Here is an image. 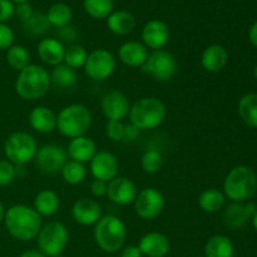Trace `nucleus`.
Segmentation results:
<instances>
[{"mask_svg":"<svg viewBox=\"0 0 257 257\" xmlns=\"http://www.w3.org/2000/svg\"><path fill=\"white\" fill-rule=\"evenodd\" d=\"M142 252L138 248V246H125L123 247L122 252H120V257H142Z\"/></svg>","mask_w":257,"mask_h":257,"instance_id":"49530a36","label":"nucleus"},{"mask_svg":"<svg viewBox=\"0 0 257 257\" xmlns=\"http://www.w3.org/2000/svg\"><path fill=\"white\" fill-rule=\"evenodd\" d=\"M92 113L84 104L73 103L57 114V130L64 137L77 138L85 136L92 125Z\"/></svg>","mask_w":257,"mask_h":257,"instance_id":"39448f33","label":"nucleus"},{"mask_svg":"<svg viewBox=\"0 0 257 257\" xmlns=\"http://www.w3.org/2000/svg\"><path fill=\"white\" fill-rule=\"evenodd\" d=\"M4 217H5V208H4V205H3V202L0 201V223L4 221Z\"/></svg>","mask_w":257,"mask_h":257,"instance_id":"8fccbe9b","label":"nucleus"},{"mask_svg":"<svg viewBox=\"0 0 257 257\" xmlns=\"http://www.w3.org/2000/svg\"><path fill=\"white\" fill-rule=\"evenodd\" d=\"M257 191V176L255 171L245 165L233 167L227 173L223 182V195L232 202H245Z\"/></svg>","mask_w":257,"mask_h":257,"instance_id":"7ed1b4c3","label":"nucleus"},{"mask_svg":"<svg viewBox=\"0 0 257 257\" xmlns=\"http://www.w3.org/2000/svg\"><path fill=\"white\" fill-rule=\"evenodd\" d=\"M50 87V73L38 64L28 65L19 72L15 80V90L18 95L25 100H37L45 97Z\"/></svg>","mask_w":257,"mask_h":257,"instance_id":"f03ea898","label":"nucleus"},{"mask_svg":"<svg viewBox=\"0 0 257 257\" xmlns=\"http://www.w3.org/2000/svg\"><path fill=\"white\" fill-rule=\"evenodd\" d=\"M28 119L30 127L38 133H52L57 130V114L45 105L33 108Z\"/></svg>","mask_w":257,"mask_h":257,"instance_id":"4be33fe9","label":"nucleus"},{"mask_svg":"<svg viewBox=\"0 0 257 257\" xmlns=\"http://www.w3.org/2000/svg\"><path fill=\"white\" fill-rule=\"evenodd\" d=\"M138 190L135 182L127 177H115L108 182L107 197L118 206H127L135 202Z\"/></svg>","mask_w":257,"mask_h":257,"instance_id":"2eb2a0df","label":"nucleus"},{"mask_svg":"<svg viewBox=\"0 0 257 257\" xmlns=\"http://www.w3.org/2000/svg\"><path fill=\"white\" fill-rule=\"evenodd\" d=\"M37 53L43 63L50 67H57L63 64L65 47L57 38H44L38 44Z\"/></svg>","mask_w":257,"mask_h":257,"instance_id":"6ab92c4d","label":"nucleus"},{"mask_svg":"<svg viewBox=\"0 0 257 257\" xmlns=\"http://www.w3.org/2000/svg\"><path fill=\"white\" fill-rule=\"evenodd\" d=\"M138 248L143 256L166 257L171 250V242L165 233L148 232L141 237Z\"/></svg>","mask_w":257,"mask_h":257,"instance_id":"a211bd4d","label":"nucleus"},{"mask_svg":"<svg viewBox=\"0 0 257 257\" xmlns=\"http://www.w3.org/2000/svg\"><path fill=\"white\" fill-rule=\"evenodd\" d=\"M59 38L60 42H74L77 39V30H75L74 27H70V25H67V27H63L59 29Z\"/></svg>","mask_w":257,"mask_h":257,"instance_id":"c03bdc74","label":"nucleus"},{"mask_svg":"<svg viewBox=\"0 0 257 257\" xmlns=\"http://www.w3.org/2000/svg\"><path fill=\"white\" fill-rule=\"evenodd\" d=\"M15 5L12 0H0V23H5L14 15Z\"/></svg>","mask_w":257,"mask_h":257,"instance_id":"79ce46f5","label":"nucleus"},{"mask_svg":"<svg viewBox=\"0 0 257 257\" xmlns=\"http://www.w3.org/2000/svg\"><path fill=\"white\" fill-rule=\"evenodd\" d=\"M142 72L158 82H168L177 73V60L168 50H155L142 65Z\"/></svg>","mask_w":257,"mask_h":257,"instance_id":"1a4fd4ad","label":"nucleus"},{"mask_svg":"<svg viewBox=\"0 0 257 257\" xmlns=\"http://www.w3.org/2000/svg\"><path fill=\"white\" fill-rule=\"evenodd\" d=\"M60 206L59 196L53 190H43L35 196L34 208L42 217H52L58 212Z\"/></svg>","mask_w":257,"mask_h":257,"instance_id":"393cba45","label":"nucleus"},{"mask_svg":"<svg viewBox=\"0 0 257 257\" xmlns=\"http://www.w3.org/2000/svg\"><path fill=\"white\" fill-rule=\"evenodd\" d=\"M60 173L65 183L70 186H77L80 185L87 177V168L83 163L70 160L65 163Z\"/></svg>","mask_w":257,"mask_h":257,"instance_id":"473e14b6","label":"nucleus"},{"mask_svg":"<svg viewBox=\"0 0 257 257\" xmlns=\"http://www.w3.org/2000/svg\"><path fill=\"white\" fill-rule=\"evenodd\" d=\"M127 238V228L119 217L113 215L102 216L94 225V240L100 250L114 253L122 250Z\"/></svg>","mask_w":257,"mask_h":257,"instance_id":"20e7f679","label":"nucleus"},{"mask_svg":"<svg viewBox=\"0 0 257 257\" xmlns=\"http://www.w3.org/2000/svg\"><path fill=\"white\" fill-rule=\"evenodd\" d=\"M38 238L39 251L47 257H57L63 253L68 245L69 232L64 223L59 221H52L42 226Z\"/></svg>","mask_w":257,"mask_h":257,"instance_id":"0eeeda50","label":"nucleus"},{"mask_svg":"<svg viewBox=\"0 0 257 257\" xmlns=\"http://www.w3.org/2000/svg\"><path fill=\"white\" fill-rule=\"evenodd\" d=\"M167 115V108L161 99L156 97H145L131 105V123L140 131L153 130L162 124Z\"/></svg>","mask_w":257,"mask_h":257,"instance_id":"423d86ee","label":"nucleus"},{"mask_svg":"<svg viewBox=\"0 0 257 257\" xmlns=\"http://www.w3.org/2000/svg\"><path fill=\"white\" fill-rule=\"evenodd\" d=\"M203 251V257H233L235 255L232 241L225 235L211 236L206 242Z\"/></svg>","mask_w":257,"mask_h":257,"instance_id":"a878e982","label":"nucleus"},{"mask_svg":"<svg viewBox=\"0 0 257 257\" xmlns=\"http://www.w3.org/2000/svg\"><path fill=\"white\" fill-rule=\"evenodd\" d=\"M142 40L147 49H163L170 40V28L160 19L150 20L142 29Z\"/></svg>","mask_w":257,"mask_h":257,"instance_id":"dca6fc26","label":"nucleus"},{"mask_svg":"<svg viewBox=\"0 0 257 257\" xmlns=\"http://www.w3.org/2000/svg\"><path fill=\"white\" fill-rule=\"evenodd\" d=\"M253 77H255L256 79H257V65H256L255 68H253Z\"/></svg>","mask_w":257,"mask_h":257,"instance_id":"864d4df0","label":"nucleus"},{"mask_svg":"<svg viewBox=\"0 0 257 257\" xmlns=\"http://www.w3.org/2000/svg\"><path fill=\"white\" fill-rule=\"evenodd\" d=\"M163 166V156L158 150H148L141 157V167L146 173H157Z\"/></svg>","mask_w":257,"mask_h":257,"instance_id":"e433bc0d","label":"nucleus"},{"mask_svg":"<svg viewBox=\"0 0 257 257\" xmlns=\"http://www.w3.org/2000/svg\"><path fill=\"white\" fill-rule=\"evenodd\" d=\"M228 62V53L220 44L208 45L201 55V65L208 73H218L226 67Z\"/></svg>","mask_w":257,"mask_h":257,"instance_id":"5701e85b","label":"nucleus"},{"mask_svg":"<svg viewBox=\"0 0 257 257\" xmlns=\"http://www.w3.org/2000/svg\"><path fill=\"white\" fill-rule=\"evenodd\" d=\"M238 114L245 124L257 128V94L248 93L238 102Z\"/></svg>","mask_w":257,"mask_h":257,"instance_id":"c85d7f7f","label":"nucleus"},{"mask_svg":"<svg viewBox=\"0 0 257 257\" xmlns=\"http://www.w3.org/2000/svg\"><path fill=\"white\" fill-rule=\"evenodd\" d=\"M107 27L113 34L127 35L135 30L136 18L127 10H117L107 18Z\"/></svg>","mask_w":257,"mask_h":257,"instance_id":"b1692460","label":"nucleus"},{"mask_svg":"<svg viewBox=\"0 0 257 257\" xmlns=\"http://www.w3.org/2000/svg\"><path fill=\"white\" fill-rule=\"evenodd\" d=\"M50 82H52V85L60 89H69L77 84V73L68 65L59 64L54 67L53 72L50 73Z\"/></svg>","mask_w":257,"mask_h":257,"instance_id":"cd10ccee","label":"nucleus"},{"mask_svg":"<svg viewBox=\"0 0 257 257\" xmlns=\"http://www.w3.org/2000/svg\"><path fill=\"white\" fill-rule=\"evenodd\" d=\"M83 68H84L85 74L90 79L95 82H103L114 73L115 58L107 49L99 48L88 54Z\"/></svg>","mask_w":257,"mask_h":257,"instance_id":"9d476101","label":"nucleus"},{"mask_svg":"<svg viewBox=\"0 0 257 257\" xmlns=\"http://www.w3.org/2000/svg\"><path fill=\"white\" fill-rule=\"evenodd\" d=\"M125 124L122 120H108L105 124V135L113 142H122L124 140Z\"/></svg>","mask_w":257,"mask_h":257,"instance_id":"4c0bfd02","label":"nucleus"},{"mask_svg":"<svg viewBox=\"0 0 257 257\" xmlns=\"http://www.w3.org/2000/svg\"><path fill=\"white\" fill-rule=\"evenodd\" d=\"M195 257H203V256H195Z\"/></svg>","mask_w":257,"mask_h":257,"instance_id":"6e6d98bb","label":"nucleus"},{"mask_svg":"<svg viewBox=\"0 0 257 257\" xmlns=\"http://www.w3.org/2000/svg\"><path fill=\"white\" fill-rule=\"evenodd\" d=\"M140 132H141V131L138 130L136 125H133L132 123H130V124H125L124 140H123V141H130V142H132V141H135L136 138L140 136Z\"/></svg>","mask_w":257,"mask_h":257,"instance_id":"a18cd8bd","label":"nucleus"},{"mask_svg":"<svg viewBox=\"0 0 257 257\" xmlns=\"http://www.w3.org/2000/svg\"><path fill=\"white\" fill-rule=\"evenodd\" d=\"M223 222L231 228H240L246 225L250 218L245 211V205L241 202H232L223 211Z\"/></svg>","mask_w":257,"mask_h":257,"instance_id":"7c9ffc66","label":"nucleus"},{"mask_svg":"<svg viewBox=\"0 0 257 257\" xmlns=\"http://www.w3.org/2000/svg\"><path fill=\"white\" fill-rule=\"evenodd\" d=\"M148 49L143 43L131 42L123 43L118 49V58L124 65L131 68H138L145 64L148 58Z\"/></svg>","mask_w":257,"mask_h":257,"instance_id":"412c9836","label":"nucleus"},{"mask_svg":"<svg viewBox=\"0 0 257 257\" xmlns=\"http://www.w3.org/2000/svg\"><path fill=\"white\" fill-rule=\"evenodd\" d=\"M35 162L39 170L47 175H55L68 162L67 150L58 145H44L38 148Z\"/></svg>","mask_w":257,"mask_h":257,"instance_id":"f8f14e48","label":"nucleus"},{"mask_svg":"<svg viewBox=\"0 0 257 257\" xmlns=\"http://www.w3.org/2000/svg\"><path fill=\"white\" fill-rule=\"evenodd\" d=\"M19 257H47L45 255H43L39 250H28L25 252H23Z\"/></svg>","mask_w":257,"mask_h":257,"instance_id":"09e8293b","label":"nucleus"},{"mask_svg":"<svg viewBox=\"0 0 257 257\" xmlns=\"http://www.w3.org/2000/svg\"><path fill=\"white\" fill-rule=\"evenodd\" d=\"M33 14H34V10H33V7L29 3H20V4L15 5L14 15H17L22 20V23L27 22Z\"/></svg>","mask_w":257,"mask_h":257,"instance_id":"a19ab883","label":"nucleus"},{"mask_svg":"<svg viewBox=\"0 0 257 257\" xmlns=\"http://www.w3.org/2000/svg\"><path fill=\"white\" fill-rule=\"evenodd\" d=\"M135 211L142 220H155L165 208V197L156 187H146L140 191L135 200Z\"/></svg>","mask_w":257,"mask_h":257,"instance_id":"9b49d317","label":"nucleus"},{"mask_svg":"<svg viewBox=\"0 0 257 257\" xmlns=\"http://www.w3.org/2000/svg\"><path fill=\"white\" fill-rule=\"evenodd\" d=\"M37 152V141L28 132H14L5 141L4 153L8 161L15 166H25L32 162Z\"/></svg>","mask_w":257,"mask_h":257,"instance_id":"6e6552de","label":"nucleus"},{"mask_svg":"<svg viewBox=\"0 0 257 257\" xmlns=\"http://www.w3.org/2000/svg\"><path fill=\"white\" fill-rule=\"evenodd\" d=\"M226 197L217 188H207L198 196V207L206 213L218 212L225 206Z\"/></svg>","mask_w":257,"mask_h":257,"instance_id":"bb28decb","label":"nucleus"},{"mask_svg":"<svg viewBox=\"0 0 257 257\" xmlns=\"http://www.w3.org/2000/svg\"><path fill=\"white\" fill-rule=\"evenodd\" d=\"M100 109L108 120H123L130 114L131 104L119 90H109L100 99Z\"/></svg>","mask_w":257,"mask_h":257,"instance_id":"ddd939ff","label":"nucleus"},{"mask_svg":"<svg viewBox=\"0 0 257 257\" xmlns=\"http://www.w3.org/2000/svg\"><path fill=\"white\" fill-rule=\"evenodd\" d=\"M72 217L78 225L93 226L102 217V207L90 198H80L73 205Z\"/></svg>","mask_w":257,"mask_h":257,"instance_id":"f3484780","label":"nucleus"},{"mask_svg":"<svg viewBox=\"0 0 257 257\" xmlns=\"http://www.w3.org/2000/svg\"><path fill=\"white\" fill-rule=\"evenodd\" d=\"M88 52L85 48L80 44H72L70 47L65 48V54L63 64L68 65L72 69H78V68H83L87 60Z\"/></svg>","mask_w":257,"mask_h":257,"instance_id":"f704fd0d","label":"nucleus"},{"mask_svg":"<svg viewBox=\"0 0 257 257\" xmlns=\"http://www.w3.org/2000/svg\"><path fill=\"white\" fill-rule=\"evenodd\" d=\"M14 43V32L9 25L0 23V50L9 49Z\"/></svg>","mask_w":257,"mask_h":257,"instance_id":"ea45409f","label":"nucleus"},{"mask_svg":"<svg viewBox=\"0 0 257 257\" xmlns=\"http://www.w3.org/2000/svg\"><path fill=\"white\" fill-rule=\"evenodd\" d=\"M50 24L47 19V15L42 13H35L27 20L23 23V29L27 34L37 37V35H43L49 30Z\"/></svg>","mask_w":257,"mask_h":257,"instance_id":"c9c22d12","label":"nucleus"},{"mask_svg":"<svg viewBox=\"0 0 257 257\" xmlns=\"http://www.w3.org/2000/svg\"><path fill=\"white\" fill-rule=\"evenodd\" d=\"M15 177V165L8 160H0V187L10 185Z\"/></svg>","mask_w":257,"mask_h":257,"instance_id":"58836bf2","label":"nucleus"},{"mask_svg":"<svg viewBox=\"0 0 257 257\" xmlns=\"http://www.w3.org/2000/svg\"><path fill=\"white\" fill-rule=\"evenodd\" d=\"M107 186L108 183L104 181L94 180L90 183V192L94 197H103L107 195Z\"/></svg>","mask_w":257,"mask_h":257,"instance_id":"37998d69","label":"nucleus"},{"mask_svg":"<svg viewBox=\"0 0 257 257\" xmlns=\"http://www.w3.org/2000/svg\"><path fill=\"white\" fill-rule=\"evenodd\" d=\"M5 227L15 240L32 241L42 228V216L27 205H14L5 211Z\"/></svg>","mask_w":257,"mask_h":257,"instance_id":"f257e3e1","label":"nucleus"},{"mask_svg":"<svg viewBox=\"0 0 257 257\" xmlns=\"http://www.w3.org/2000/svg\"><path fill=\"white\" fill-rule=\"evenodd\" d=\"M118 160L108 151H98L89 162V170L94 180L109 182L118 176Z\"/></svg>","mask_w":257,"mask_h":257,"instance_id":"4468645a","label":"nucleus"},{"mask_svg":"<svg viewBox=\"0 0 257 257\" xmlns=\"http://www.w3.org/2000/svg\"><path fill=\"white\" fill-rule=\"evenodd\" d=\"M248 39H250L251 44L257 48V20L251 25L250 30H248Z\"/></svg>","mask_w":257,"mask_h":257,"instance_id":"de8ad7c7","label":"nucleus"},{"mask_svg":"<svg viewBox=\"0 0 257 257\" xmlns=\"http://www.w3.org/2000/svg\"><path fill=\"white\" fill-rule=\"evenodd\" d=\"M113 0H83L85 13L93 19H107L113 13Z\"/></svg>","mask_w":257,"mask_h":257,"instance_id":"72a5a7b5","label":"nucleus"},{"mask_svg":"<svg viewBox=\"0 0 257 257\" xmlns=\"http://www.w3.org/2000/svg\"><path fill=\"white\" fill-rule=\"evenodd\" d=\"M57 257H64V256H62V255H60V256H57Z\"/></svg>","mask_w":257,"mask_h":257,"instance_id":"5fc2aeb1","label":"nucleus"},{"mask_svg":"<svg viewBox=\"0 0 257 257\" xmlns=\"http://www.w3.org/2000/svg\"><path fill=\"white\" fill-rule=\"evenodd\" d=\"M252 225H253V227H255V230L257 231V212H256V215L252 217Z\"/></svg>","mask_w":257,"mask_h":257,"instance_id":"3c124183","label":"nucleus"},{"mask_svg":"<svg viewBox=\"0 0 257 257\" xmlns=\"http://www.w3.org/2000/svg\"><path fill=\"white\" fill-rule=\"evenodd\" d=\"M97 145L93 138L82 136L70 140L67 147V155L72 161L85 165L90 162L94 155L97 153Z\"/></svg>","mask_w":257,"mask_h":257,"instance_id":"aec40b11","label":"nucleus"},{"mask_svg":"<svg viewBox=\"0 0 257 257\" xmlns=\"http://www.w3.org/2000/svg\"><path fill=\"white\" fill-rule=\"evenodd\" d=\"M7 62L17 72H22L23 69L30 64V54L28 49L23 45L13 44L7 50Z\"/></svg>","mask_w":257,"mask_h":257,"instance_id":"2f4dec72","label":"nucleus"},{"mask_svg":"<svg viewBox=\"0 0 257 257\" xmlns=\"http://www.w3.org/2000/svg\"><path fill=\"white\" fill-rule=\"evenodd\" d=\"M47 19L49 22L50 27H55L58 29L63 27H67L70 24V20L73 18L72 8L64 3H55L48 9Z\"/></svg>","mask_w":257,"mask_h":257,"instance_id":"c756f323","label":"nucleus"},{"mask_svg":"<svg viewBox=\"0 0 257 257\" xmlns=\"http://www.w3.org/2000/svg\"><path fill=\"white\" fill-rule=\"evenodd\" d=\"M12 2L14 3V4H20V3H28L29 0H12Z\"/></svg>","mask_w":257,"mask_h":257,"instance_id":"603ef678","label":"nucleus"}]
</instances>
